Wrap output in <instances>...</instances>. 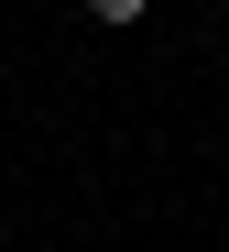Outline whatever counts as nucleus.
I'll return each mask as SVG.
<instances>
[{"label": "nucleus", "mask_w": 229, "mask_h": 252, "mask_svg": "<svg viewBox=\"0 0 229 252\" xmlns=\"http://www.w3.org/2000/svg\"><path fill=\"white\" fill-rule=\"evenodd\" d=\"M153 0H87V22H142Z\"/></svg>", "instance_id": "nucleus-1"}]
</instances>
